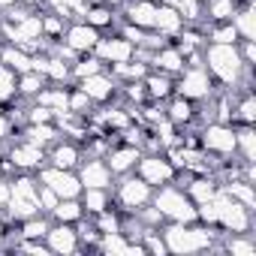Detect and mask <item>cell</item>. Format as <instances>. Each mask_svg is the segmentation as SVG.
I'll use <instances>...</instances> for the list:
<instances>
[{
    "label": "cell",
    "mask_w": 256,
    "mask_h": 256,
    "mask_svg": "<svg viewBox=\"0 0 256 256\" xmlns=\"http://www.w3.org/2000/svg\"><path fill=\"white\" fill-rule=\"evenodd\" d=\"M202 64L208 70V76L214 78L217 88H241V84H253V66H247L238 54V42L226 46V42H205L202 48Z\"/></svg>",
    "instance_id": "obj_1"
},
{
    "label": "cell",
    "mask_w": 256,
    "mask_h": 256,
    "mask_svg": "<svg viewBox=\"0 0 256 256\" xmlns=\"http://www.w3.org/2000/svg\"><path fill=\"white\" fill-rule=\"evenodd\" d=\"M160 235L166 241V250L175 256H190V253H202L211 250L217 244V238L223 235L220 226H205L199 220L193 223H163Z\"/></svg>",
    "instance_id": "obj_2"
},
{
    "label": "cell",
    "mask_w": 256,
    "mask_h": 256,
    "mask_svg": "<svg viewBox=\"0 0 256 256\" xmlns=\"http://www.w3.org/2000/svg\"><path fill=\"white\" fill-rule=\"evenodd\" d=\"M151 205L163 214L166 223H193L196 220V202L187 196L184 187L178 184H163L154 190Z\"/></svg>",
    "instance_id": "obj_3"
},
{
    "label": "cell",
    "mask_w": 256,
    "mask_h": 256,
    "mask_svg": "<svg viewBox=\"0 0 256 256\" xmlns=\"http://www.w3.org/2000/svg\"><path fill=\"white\" fill-rule=\"evenodd\" d=\"M151 196H154V187H151L145 178H139L136 172L120 175V178H114V184H112V205H114L120 214H136L139 208H145V205L151 202Z\"/></svg>",
    "instance_id": "obj_4"
},
{
    "label": "cell",
    "mask_w": 256,
    "mask_h": 256,
    "mask_svg": "<svg viewBox=\"0 0 256 256\" xmlns=\"http://www.w3.org/2000/svg\"><path fill=\"white\" fill-rule=\"evenodd\" d=\"M196 142L208 157L229 160V157H235V124H220V120L199 124Z\"/></svg>",
    "instance_id": "obj_5"
},
{
    "label": "cell",
    "mask_w": 256,
    "mask_h": 256,
    "mask_svg": "<svg viewBox=\"0 0 256 256\" xmlns=\"http://www.w3.org/2000/svg\"><path fill=\"white\" fill-rule=\"evenodd\" d=\"M214 90H217V84L208 76L205 64H187L175 76V94L184 96V100H190V102H205Z\"/></svg>",
    "instance_id": "obj_6"
},
{
    "label": "cell",
    "mask_w": 256,
    "mask_h": 256,
    "mask_svg": "<svg viewBox=\"0 0 256 256\" xmlns=\"http://www.w3.org/2000/svg\"><path fill=\"white\" fill-rule=\"evenodd\" d=\"M214 202H217V226L223 232H250L253 229V223H256L253 211L247 205L235 202L226 190H217Z\"/></svg>",
    "instance_id": "obj_7"
},
{
    "label": "cell",
    "mask_w": 256,
    "mask_h": 256,
    "mask_svg": "<svg viewBox=\"0 0 256 256\" xmlns=\"http://www.w3.org/2000/svg\"><path fill=\"white\" fill-rule=\"evenodd\" d=\"M136 175L145 178L154 190L163 187V184H175L178 178V169L175 163L166 157V151H142L139 163H136Z\"/></svg>",
    "instance_id": "obj_8"
},
{
    "label": "cell",
    "mask_w": 256,
    "mask_h": 256,
    "mask_svg": "<svg viewBox=\"0 0 256 256\" xmlns=\"http://www.w3.org/2000/svg\"><path fill=\"white\" fill-rule=\"evenodd\" d=\"M34 175H36L40 184H46L48 190H54L60 199H76V196H82V181H78L76 169H58V166H52V163H42Z\"/></svg>",
    "instance_id": "obj_9"
},
{
    "label": "cell",
    "mask_w": 256,
    "mask_h": 256,
    "mask_svg": "<svg viewBox=\"0 0 256 256\" xmlns=\"http://www.w3.org/2000/svg\"><path fill=\"white\" fill-rule=\"evenodd\" d=\"M4 157H6V163H10V169L12 172H36L42 163H46V148H40V145H34V142H28V139H10L6 142V151H4Z\"/></svg>",
    "instance_id": "obj_10"
},
{
    "label": "cell",
    "mask_w": 256,
    "mask_h": 256,
    "mask_svg": "<svg viewBox=\"0 0 256 256\" xmlns=\"http://www.w3.org/2000/svg\"><path fill=\"white\" fill-rule=\"evenodd\" d=\"M42 241H46L48 253H54V256H76L82 250L76 223H58V220H52V226H48V232H46Z\"/></svg>",
    "instance_id": "obj_11"
},
{
    "label": "cell",
    "mask_w": 256,
    "mask_h": 256,
    "mask_svg": "<svg viewBox=\"0 0 256 256\" xmlns=\"http://www.w3.org/2000/svg\"><path fill=\"white\" fill-rule=\"evenodd\" d=\"M94 54L106 64V66H114V64H126V60H133V54H136V46L133 42H126L120 34H102L100 36V42H96V48H94Z\"/></svg>",
    "instance_id": "obj_12"
},
{
    "label": "cell",
    "mask_w": 256,
    "mask_h": 256,
    "mask_svg": "<svg viewBox=\"0 0 256 256\" xmlns=\"http://www.w3.org/2000/svg\"><path fill=\"white\" fill-rule=\"evenodd\" d=\"M100 36H102V34H100L96 28H90V24L82 22V18H72V22H66V30H64L60 40H64L76 54H94Z\"/></svg>",
    "instance_id": "obj_13"
},
{
    "label": "cell",
    "mask_w": 256,
    "mask_h": 256,
    "mask_svg": "<svg viewBox=\"0 0 256 256\" xmlns=\"http://www.w3.org/2000/svg\"><path fill=\"white\" fill-rule=\"evenodd\" d=\"M76 88L84 90L94 106H106V102H112V100L118 96V88H120V84L114 82V76H112L108 70H102V72H94V76L76 82Z\"/></svg>",
    "instance_id": "obj_14"
},
{
    "label": "cell",
    "mask_w": 256,
    "mask_h": 256,
    "mask_svg": "<svg viewBox=\"0 0 256 256\" xmlns=\"http://www.w3.org/2000/svg\"><path fill=\"white\" fill-rule=\"evenodd\" d=\"M76 175H78V181H82V190H88V187L112 190V184H114V175H112V169L106 166L102 157H84V160L78 163Z\"/></svg>",
    "instance_id": "obj_15"
},
{
    "label": "cell",
    "mask_w": 256,
    "mask_h": 256,
    "mask_svg": "<svg viewBox=\"0 0 256 256\" xmlns=\"http://www.w3.org/2000/svg\"><path fill=\"white\" fill-rule=\"evenodd\" d=\"M139 157H142V148H139V145L118 142V145H108V151H106V157H102V160H106V166L112 169V175H114V178H120V175L136 172Z\"/></svg>",
    "instance_id": "obj_16"
},
{
    "label": "cell",
    "mask_w": 256,
    "mask_h": 256,
    "mask_svg": "<svg viewBox=\"0 0 256 256\" xmlns=\"http://www.w3.org/2000/svg\"><path fill=\"white\" fill-rule=\"evenodd\" d=\"M96 253H106V256H142L145 247H142V241H130L118 229V232H102L100 235Z\"/></svg>",
    "instance_id": "obj_17"
},
{
    "label": "cell",
    "mask_w": 256,
    "mask_h": 256,
    "mask_svg": "<svg viewBox=\"0 0 256 256\" xmlns=\"http://www.w3.org/2000/svg\"><path fill=\"white\" fill-rule=\"evenodd\" d=\"M84 160L82 145L72 139H58L48 151H46V163L58 166V169H78V163Z\"/></svg>",
    "instance_id": "obj_18"
},
{
    "label": "cell",
    "mask_w": 256,
    "mask_h": 256,
    "mask_svg": "<svg viewBox=\"0 0 256 256\" xmlns=\"http://www.w3.org/2000/svg\"><path fill=\"white\" fill-rule=\"evenodd\" d=\"M166 118L178 126V130H190L193 124H199V102H190L178 94L166 100Z\"/></svg>",
    "instance_id": "obj_19"
},
{
    "label": "cell",
    "mask_w": 256,
    "mask_h": 256,
    "mask_svg": "<svg viewBox=\"0 0 256 256\" xmlns=\"http://www.w3.org/2000/svg\"><path fill=\"white\" fill-rule=\"evenodd\" d=\"M148 66H151V70H157V72H166V76H172V78H175V76L187 66V58L181 54V48H178L175 42H166V46H160V48L151 54Z\"/></svg>",
    "instance_id": "obj_20"
},
{
    "label": "cell",
    "mask_w": 256,
    "mask_h": 256,
    "mask_svg": "<svg viewBox=\"0 0 256 256\" xmlns=\"http://www.w3.org/2000/svg\"><path fill=\"white\" fill-rule=\"evenodd\" d=\"M82 22H88L90 28H96L100 34H106V30H114L120 18H118V10H114V6L102 4V0H90V4L84 6Z\"/></svg>",
    "instance_id": "obj_21"
},
{
    "label": "cell",
    "mask_w": 256,
    "mask_h": 256,
    "mask_svg": "<svg viewBox=\"0 0 256 256\" xmlns=\"http://www.w3.org/2000/svg\"><path fill=\"white\" fill-rule=\"evenodd\" d=\"M181 28H184V18H181V12L172 6V4H157V16H154V34H160V36H166V40H175L178 34H181Z\"/></svg>",
    "instance_id": "obj_22"
},
{
    "label": "cell",
    "mask_w": 256,
    "mask_h": 256,
    "mask_svg": "<svg viewBox=\"0 0 256 256\" xmlns=\"http://www.w3.org/2000/svg\"><path fill=\"white\" fill-rule=\"evenodd\" d=\"M34 102H40V106H46V108H52L54 112V118L58 114H64V112H70L66 106H70V84H46L36 96H34Z\"/></svg>",
    "instance_id": "obj_23"
},
{
    "label": "cell",
    "mask_w": 256,
    "mask_h": 256,
    "mask_svg": "<svg viewBox=\"0 0 256 256\" xmlns=\"http://www.w3.org/2000/svg\"><path fill=\"white\" fill-rule=\"evenodd\" d=\"M22 139H28V142H34V145L48 151L64 136H60V126L54 120H48V124H28V126H22Z\"/></svg>",
    "instance_id": "obj_24"
},
{
    "label": "cell",
    "mask_w": 256,
    "mask_h": 256,
    "mask_svg": "<svg viewBox=\"0 0 256 256\" xmlns=\"http://www.w3.org/2000/svg\"><path fill=\"white\" fill-rule=\"evenodd\" d=\"M142 84H145V96L157 100V102H166L175 94V78L166 76V72H157V70H148V76L142 78Z\"/></svg>",
    "instance_id": "obj_25"
},
{
    "label": "cell",
    "mask_w": 256,
    "mask_h": 256,
    "mask_svg": "<svg viewBox=\"0 0 256 256\" xmlns=\"http://www.w3.org/2000/svg\"><path fill=\"white\" fill-rule=\"evenodd\" d=\"M235 157L256 163V130L253 124H235Z\"/></svg>",
    "instance_id": "obj_26"
},
{
    "label": "cell",
    "mask_w": 256,
    "mask_h": 256,
    "mask_svg": "<svg viewBox=\"0 0 256 256\" xmlns=\"http://www.w3.org/2000/svg\"><path fill=\"white\" fill-rule=\"evenodd\" d=\"M0 64L22 76V72L34 70V54L24 52V48H18V46H12V42H4V46H0Z\"/></svg>",
    "instance_id": "obj_27"
},
{
    "label": "cell",
    "mask_w": 256,
    "mask_h": 256,
    "mask_svg": "<svg viewBox=\"0 0 256 256\" xmlns=\"http://www.w3.org/2000/svg\"><path fill=\"white\" fill-rule=\"evenodd\" d=\"M232 28L238 34V40H256V10H253V0H250V4H241L235 10Z\"/></svg>",
    "instance_id": "obj_28"
},
{
    "label": "cell",
    "mask_w": 256,
    "mask_h": 256,
    "mask_svg": "<svg viewBox=\"0 0 256 256\" xmlns=\"http://www.w3.org/2000/svg\"><path fill=\"white\" fill-rule=\"evenodd\" d=\"M82 208H84V214L88 217H96V214H102V211H108L112 208V190H100V187H88V190H82Z\"/></svg>",
    "instance_id": "obj_29"
},
{
    "label": "cell",
    "mask_w": 256,
    "mask_h": 256,
    "mask_svg": "<svg viewBox=\"0 0 256 256\" xmlns=\"http://www.w3.org/2000/svg\"><path fill=\"white\" fill-rule=\"evenodd\" d=\"M52 220H58V223H78L82 217H84V208H82V199L76 196V199H58V205L52 208V214H48Z\"/></svg>",
    "instance_id": "obj_30"
},
{
    "label": "cell",
    "mask_w": 256,
    "mask_h": 256,
    "mask_svg": "<svg viewBox=\"0 0 256 256\" xmlns=\"http://www.w3.org/2000/svg\"><path fill=\"white\" fill-rule=\"evenodd\" d=\"M48 84V78L42 76V72H36V70H28V72H22L18 76V100H24V102H30L42 88Z\"/></svg>",
    "instance_id": "obj_31"
},
{
    "label": "cell",
    "mask_w": 256,
    "mask_h": 256,
    "mask_svg": "<svg viewBox=\"0 0 256 256\" xmlns=\"http://www.w3.org/2000/svg\"><path fill=\"white\" fill-rule=\"evenodd\" d=\"M102 70H108L96 54H82L76 64H70V78H72V84L76 82H82V78H88V76H94V72H102Z\"/></svg>",
    "instance_id": "obj_32"
},
{
    "label": "cell",
    "mask_w": 256,
    "mask_h": 256,
    "mask_svg": "<svg viewBox=\"0 0 256 256\" xmlns=\"http://www.w3.org/2000/svg\"><path fill=\"white\" fill-rule=\"evenodd\" d=\"M18 226V238H46V232H48V226H52V217L48 214H34V217H28V220H22V223H16Z\"/></svg>",
    "instance_id": "obj_33"
},
{
    "label": "cell",
    "mask_w": 256,
    "mask_h": 256,
    "mask_svg": "<svg viewBox=\"0 0 256 256\" xmlns=\"http://www.w3.org/2000/svg\"><path fill=\"white\" fill-rule=\"evenodd\" d=\"M88 4H90V0H46V6H48L52 12L64 16L66 22H72V18H82Z\"/></svg>",
    "instance_id": "obj_34"
},
{
    "label": "cell",
    "mask_w": 256,
    "mask_h": 256,
    "mask_svg": "<svg viewBox=\"0 0 256 256\" xmlns=\"http://www.w3.org/2000/svg\"><path fill=\"white\" fill-rule=\"evenodd\" d=\"M16 100H18V72L0 64V106L16 102Z\"/></svg>",
    "instance_id": "obj_35"
},
{
    "label": "cell",
    "mask_w": 256,
    "mask_h": 256,
    "mask_svg": "<svg viewBox=\"0 0 256 256\" xmlns=\"http://www.w3.org/2000/svg\"><path fill=\"white\" fill-rule=\"evenodd\" d=\"M64 30H66V18L58 16V12H52V10H46L42 12V40L54 42V40L64 36Z\"/></svg>",
    "instance_id": "obj_36"
},
{
    "label": "cell",
    "mask_w": 256,
    "mask_h": 256,
    "mask_svg": "<svg viewBox=\"0 0 256 256\" xmlns=\"http://www.w3.org/2000/svg\"><path fill=\"white\" fill-rule=\"evenodd\" d=\"M166 4H172V6L181 12L184 24H202V22H205V16H202V4H199V0H166Z\"/></svg>",
    "instance_id": "obj_37"
},
{
    "label": "cell",
    "mask_w": 256,
    "mask_h": 256,
    "mask_svg": "<svg viewBox=\"0 0 256 256\" xmlns=\"http://www.w3.org/2000/svg\"><path fill=\"white\" fill-rule=\"evenodd\" d=\"M66 108H70L72 114H78V118H84V120H88V118L94 114V108H96V106L90 102V96H88L84 90H78V88L72 84V88H70V106H66Z\"/></svg>",
    "instance_id": "obj_38"
},
{
    "label": "cell",
    "mask_w": 256,
    "mask_h": 256,
    "mask_svg": "<svg viewBox=\"0 0 256 256\" xmlns=\"http://www.w3.org/2000/svg\"><path fill=\"white\" fill-rule=\"evenodd\" d=\"M12 133H16V124H12V118H10V108L0 106V145H6V142L12 139Z\"/></svg>",
    "instance_id": "obj_39"
},
{
    "label": "cell",
    "mask_w": 256,
    "mask_h": 256,
    "mask_svg": "<svg viewBox=\"0 0 256 256\" xmlns=\"http://www.w3.org/2000/svg\"><path fill=\"white\" fill-rule=\"evenodd\" d=\"M58 199H60V196H58L54 190H48L46 184H40V193H36V202H40V211H42V214H52V208L58 205Z\"/></svg>",
    "instance_id": "obj_40"
},
{
    "label": "cell",
    "mask_w": 256,
    "mask_h": 256,
    "mask_svg": "<svg viewBox=\"0 0 256 256\" xmlns=\"http://www.w3.org/2000/svg\"><path fill=\"white\" fill-rule=\"evenodd\" d=\"M10 178H4L0 181V211H6V205H10Z\"/></svg>",
    "instance_id": "obj_41"
},
{
    "label": "cell",
    "mask_w": 256,
    "mask_h": 256,
    "mask_svg": "<svg viewBox=\"0 0 256 256\" xmlns=\"http://www.w3.org/2000/svg\"><path fill=\"white\" fill-rule=\"evenodd\" d=\"M6 229H10V220H6V214H4V211H0V238L6 235Z\"/></svg>",
    "instance_id": "obj_42"
},
{
    "label": "cell",
    "mask_w": 256,
    "mask_h": 256,
    "mask_svg": "<svg viewBox=\"0 0 256 256\" xmlns=\"http://www.w3.org/2000/svg\"><path fill=\"white\" fill-rule=\"evenodd\" d=\"M16 4H22V0H0V12H6V10H12Z\"/></svg>",
    "instance_id": "obj_43"
},
{
    "label": "cell",
    "mask_w": 256,
    "mask_h": 256,
    "mask_svg": "<svg viewBox=\"0 0 256 256\" xmlns=\"http://www.w3.org/2000/svg\"><path fill=\"white\" fill-rule=\"evenodd\" d=\"M22 4H30V6H36V10H40V4L46 6V0H22Z\"/></svg>",
    "instance_id": "obj_44"
},
{
    "label": "cell",
    "mask_w": 256,
    "mask_h": 256,
    "mask_svg": "<svg viewBox=\"0 0 256 256\" xmlns=\"http://www.w3.org/2000/svg\"><path fill=\"white\" fill-rule=\"evenodd\" d=\"M102 4H108V6H114V10H118V6L124 4V0H102Z\"/></svg>",
    "instance_id": "obj_45"
},
{
    "label": "cell",
    "mask_w": 256,
    "mask_h": 256,
    "mask_svg": "<svg viewBox=\"0 0 256 256\" xmlns=\"http://www.w3.org/2000/svg\"><path fill=\"white\" fill-rule=\"evenodd\" d=\"M154 4H163V0H154Z\"/></svg>",
    "instance_id": "obj_46"
}]
</instances>
